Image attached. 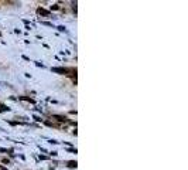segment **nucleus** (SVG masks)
<instances>
[{
    "label": "nucleus",
    "instance_id": "1",
    "mask_svg": "<svg viewBox=\"0 0 188 170\" xmlns=\"http://www.w3.org/2000/svg\"><path fill=\"white\" fill-rule=\"evenodd\" d=\"M54 118H55L57 120H60V122H65V120H67V118H65V116H61V115H55Z\"/></svg>",
    "mask_w": 188,
    "mask_h": 170
},
{
    "label": "nucleus",
    "instance_id": "2",
    "mask_svg": "<svg viewBox=\"0 0 188 170\" xmlns=\"http://www.w3.org/2000/svg\"><path fill=\"white\" fill-rule=\"evenodd\" d=\"M37 11H38V14H43V16H48V14H50L47 10H44V9H41V7H40V9H38Z\"/></svg>",
    "mask_w": 188,
    "mask_h": 170
},
{
    "label": "nucleus",
    "instance_id": "3",
    "mask_svg": "<svg viewBox=\"0 0 188 170\" xmlns=\"http://www.w3.org/2000/svg\"><path fill=\"white\" fill-rule=\"evenodd\" d=\"M52 71L54 72H62V74L67 72V70H64V68H52Z\"/></svg>",
    "mask_w": 188,
    "mask_h": 170
},
{
    "label": "nucleus",
    "instance_id": "4",
    "mask_svg": "<svg viewBox=\"0 0 188 170\" xmlns=\"http://www.w3.org/2000/svg\"><path fill=\"white\" fill-rule=\"evenodd\" d=\"M68 166H69V167H77V162H69Z\"/></svg>",
    "mask_w": 188,
    "mask_h": 170
}]
</instances>
